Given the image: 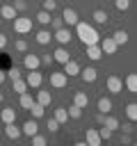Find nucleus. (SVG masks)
Listing matches in <instances>:
<instances>
[{"mask_svg": "<svg viewBox=\"0 0 137 146\" xmlns=\"http://www.w3.org/2000/svg\"><path fill=\"white\" fill-rule=\"evenodd\" d=\"M75 34L82 41V46H91V43H98L100 41V34L96 32V27L89 25V23H84V21H78L75 23Z\"/></svg>", "mask_w": 137, "mask_h": 146, "instance_id": "f257e3e1", "label": "nucleus"}, {"mask_svg": "<svg viewBox=\"0 0 137 146\" xmlns=\"http://www.w3.org/2000/svg\"><path fill=\"white\" fill-rule=\"evenodd\" d=\"M41 82H43V75L39 73V68H32V71L25 75V84H27V89H39Z\"/></svg>", "mask_w": 137, "mask_h": 146, "instance_id": "f03ea898", "label": "nucleus"}, {"mask_svg": "<svg viewBox=\"0 0 137 146\" xmlns=\"http://www.w3.org/2000/svg\"><path fill=\"white\" fill-rule=\"evenodd\" d=\"M66 82H68V75H66L64 71H55V73H50V87H55V89H64Z\"/></svg>", "mask_w": 137, "mask_h": 146, "instance_id": "7ed1b4c3", "label": "nucleus"}, {"mask_svg": "<svg viewBox=\"0 0 137 146\" xmlns=\"http://www.w3.org/2000/svg\"><path fill=\"white\" fill-rule=\"evenodd\" d=\"M105 87H107L110 94H121V91H123V80H121L119 75H110V78L105 80Z\"/></svg>", "mask_w": 137, "mask_h": 146, "instance_id": "20e7f679", "label": "nucleus"}, {"mask_svg": "<svg viewBox=\"0 0 137 146\" xmlns=\"http://www.w3.org/2000/svg\"><path fill=\"white\" fill-rule=\"evenodd\" d=\"M62 21H64V25H75L78 21H80V16H78V11L73 9V7H64L62 9Z\"/></svg>", "mask_w": 137, "mask_h": 146, "instance_id": "39448f33", "label": "nucleus"}, {"mask_svg": "<svg viewBox=\"0 0 137 146\" xmlns=\"http://www.w3.org/2000/svg\"><path fill=\"white\" fill-rule=\"evenodd\" d=\"M32 30V18H14V32H18V34H27Z\"/></svg>", "mask_w": 137, "mask_h": 146, "instance_id": "423d86ee", "label": "nucleus"}, {"mask_svg": "<svg viewBox=\"0 0 137 146\" xmlns=\"http://www.w3.org/2000/svg\"><path fill=\"white\" fill-rule=\"evenodd\" d=\"M98 46H100L103 55H114V52L119 50V46L114 43V39H112V36H105V39H100V41H98Z\"/></svg>", "mask_w": 137, "mask_h": 146, "instance_id": "0eeeda50", "label": "nucleus"}, {"mask_svg": "<svg viewBox=\"0 0 137 146\" xmlns=\"http://www.w3.org/2000/svg\"><path fill=\"white\" fill-rule=\"evenodd\" d=\"M53 39H57V41H59V46H66V43L71 41V30L62 25L59 30H55V36H53Z\"/></svg>", "mask_w": 137, "mask_h": 146, "instance_id": "6e6552de", "label": "nucleus"}, {"mask_svg": "<svg viewBox=\"0 0 137 146\" xmlns=\"http://www.w3.org/2000/svg\"><path fill=\"white\" fill-rule=\"evenodd\" d=\"M84 48H87V57H89L91 62H98V59L103 57V50H100L98 43H91V46H84Z\"/></svg>", "mask_w": 137, "mask_h": 146, "instance_id": "1a4fd4ad", "label": "nucleus"}, {"mask_svg": "<svg viewBox=\"0 0 137 146\" xmlns=\"http://www.w3.org/2000/svg\"><path fill=\"white\" fill-rule=\"evenodd\" d=\"M23 66H25L27 71H32V68H39V66H41V59H39V55H25V57H23Z\"/></svg>", "mask_w": 137, "mask_h": 146, "instance_id": "9d476101", "label": "nucleus"}, {"mask_svg": "<svg viewBox=\"0 0 137 146\" xmlns=\"http://www.w3.org/2000/svg\"><path fill=\"white\" fill-rule=\"evenodd\" d=\"M64 73H66L68 78H73V75H80V64H78L75 59H68V62H64Z\"/></svg>", "mask_w": 137, "mask_h": 146, "instance_id": "9b49d317", "label": "nucleus"}, {"mask_svg": "<svg viewBox=\"0 0 137 146\" xmlns=\"http://www.w3.org/2000/svg\"><path fill=\"white\" fill-rule=\"evenodd\" d=\"M21 132H23V135H27V137H32V135H37V132H39V125H37V119H30V121H25V123H23V128H21Z\"/></svg>", "mask_w": 137, "mask_h": 146, "instance_id": "f8f14e48", "label": "nucleus"}, {"mask_svg": "<svg viewBox=\"0 0 137 146\" xmlns=\"http://www.w3.org/2000/svg\"><path fill=\"white\" fill-rule=\"evenodd\" d=\"M5 135H7L9 139H18L23 132H21V128L16 125V121H11V123H5Z\"/></svg>", "mask_w": 137, "mask_h": 146, "instance_id": "ddd939ff", "label": "nucleus"}, {"mask_svg": "<svg viewBox=\"0 0 137 146\" xmlns=\"http://www.w3.org/2000/svg\"><path fill=\"white\" fill-rule=\"evenodd\" d=\"M71 59V55H68V50L64 48V46H59L55 52H53V62H59V64H64V62H68Z\"/></svg>", "mask_w": 137, "mask_h": 146, "instance_id": "4468645a", "label": "nucleus"}, {"mask_svg": "<svg viewBox=\"0 0 137 146\" xmlns=\"http://www.w3.org/2000/svg\"><path fill=\"white\" fill-rule=\"evenodd\" d=\"M80 75H82V80H84V82H96L98 71H96L94 66H87V68H80Z\"/></svg>", "mask_w": 137, "mask_h": 146, "instance_id": "2eb2a0df", "label": "nucleus"}, {"mask_svg": "<svg viewBox=\"0 0 137 146\" xmlns=\"http://www.w3.org/2000/svg\"><path fill=\"white\" fill-rule=\"evenodd\" d=\"M87 144H89V146H100V144H103L96 128H87Z\"/></svg>", "mask_w": 137, "mask_h": 146, "instance_id": "dca6fc26", "label": "nucleus"}, {"mask_svg": "<svg viewBox=\"0 0 137 146\" xmlns=\"http://www.w3.org/2000/svg\"><path fill=\"white\" fill-rule=\"evenodd\" d=\"M96 107H98V112L110 114V112H112V100H110L107 96H100V98H98V103H96Z\"/></svg>", "mask_w": 137, "mask_h": 146, "instance_id": "f3484780", "label": "nucleus"}, {"mask_svg": "<svg viewBox=\"0 0 137 146\" xmlns=\"http://www.w3.org/2000/svg\"><path fill=\"white\" fill-rule=\"evenodd\" d=\"M73 105H78V107H87L89 105V96L84 94V91H75V96H73Z\"/></svg>", "mask_w": 137, "mask_h": 146, "instance_id": "a211bd4d", "label": "nucleus"}, {"mask_svg": "<svg viewBox=\"0 0 137 146\" xmlns=\"http://www.w3.org/2000/svg\"><path fill=\"white\" fill-rule=\"evenodd\" d=\"M91 18H94V23H98V25H105V23L110 21V16H107L105 9H96V11L91 14Z\"/></svg>", "mask_w": 137, "mask_h": 146, "instance_id": "6ab92c4d", "label": "nucleus"}, {"mask_svg": "<svg viewBox=\"0 0 137 146\" xmlns=\"http://www.w3.org/2000/svg\"><path fill=\"white\" fill-rule=\"evenodd\" d=\"M50 100H53V94H50L48 89H41V91L37 94V103H41L43 107H48V105H50Z\"/></svg>", "mask_w": 137, "mask_h": 146, "instance_id": "aec40b11", "label": "nucleus"}, {"mask_svg": "<svg viewBox=\"0 0 137 146\" xmlns=\"http://www.w3.org/2000/svg\"><path fill=\"white\" fill-rule=\"evenodd\" d=\"M27 110L32 112V119H41V116L46 114V107H43L41 103H37V100H34V103H32V105H30Z\"/></svg>", "mask_w": 137, "mask_h": 146, "instance_id": "412c9836", "label": "nucleus"}, {"mask_svg": "<svg viewBox=\"0 0 137 146\" xmlns=\"http://www.w3.org/2000/svg\"><path fill=\"white\" fill-rule=\"evenodd\" d=\"M0 119H2V123H11V121H16V110H14V107H5V110L0 112Z\"/></svg>", "mask_w": 137, "mask_h": 146, "instance_id": "4be33fe9", "label": "nucleus"}, {"mask_svg": "<svg viewBox=\"0 0 137 146\" xmlns=\"http://www.w3.org/2000/svg\"><path fill=\"white\" fill-rule=\"evenodd\" d=\"M16 14H18V11H16L11 5H2V7H0V16H2V18H7V21H14V18H16Z\"/></svg>", "mask_w": 137, "mask_h": 146, "instance_id": "5701e85b", "label": "nucleus"}, {"mask_svg": "<svg viewBox=\"0 0 137 146\" xmlns=\"http://www.w3.org/2000/svg\"><path fill=\"white\" fill-rule=\"evenodd\" d=\"M112 39H114L116 46H126V43H128V32H126V30H116V32L112 34Z\"/></svg>", "mask_w": 137, "mask_h": 146, "instance_id": "b1692460", "label": "nucleus"}, {"mask_svg": "<svg viewBox=\"0 0 137 146\" xmlns=\"http://www.w3.org/2000/svg\"><path fill=\"white\" fill-rule=\"evenodd\" d=\"M100 125H105V128H110V130L114 132V130H119V125H121V123H119V119H116V116H107V114H105V119H103V123H100Z\"/></svg>", "mask_w": 137, "mask_h": 146, "instance_id": "393cba45", "label": "nucleus"}, {"mask_svg": "<svg viewBox=\"0 0 137 146\" xmlns=\"http://www.w3.org/2000/svg\"><path fill=\"white\" fill-rule=\"evenodd\" d=\"M50 39H53V34H50L48 30H39V32H37V43L46 46V43H50Z\"/></svg>", "mask_w": 137, "mask_h": 146, "instance_id": "a878e982", "label": "nucleus"}, {"mask_svg": "<svg viewBox=\"0 0 137 146\" xmlns=\"http://www.w3.org/2000/svg\"><path fill=\"white\" fill-rule=\"evenodd\" d=\"M18 96H21V98H18V103H21V107H23V110H27V107L34 103V98L30 96V91H23V94H18Z\"/></svg>", "mask_w": 137, "mask_h": 146, "instance_id": "bb28decb", "label": "nucleus"}, {"mask_svg": "<svg viewBox=\"0 0 137 146\" xmlns=\"http://www.w3.org/2000/svg\"><path fill=\"white\" fill-rule=\"evenodd\" d=\"M53 119H55V121H57L59 125H62V123H66V121H68V114H66V107H57V110H55V116H53Z\"/></svg>", "mask_w": 137, "mask_h": 146, "instance_id": "cd10ccee", "label": "nucleus"}, {"mask_svg": "<svg viewBox=\"0 0 137 146\" xmlns=\"http://www.w3.org/2000/svg\"><path fill=\"white\" fill-rule=\"evenodd\" d=\"M126 89L132 91V94L137 91V75H135V73H130V75L126 78Z\"/></svg>", "mask_w": 137, "mask_h": 146, "instance_id": "c85d7f7f", "label": "nucleus"}, {"mask_svg": "<svg viewBox=\"0 0 137 146\" xmlns=\"http://www.w3.org/2000/svg\"><path fill=\"white\" fill-rule=\"evenodd\" d=\"M11 82H14V91H16V94L27 91V84H25V80H23V78H16V80H11Z\"/></svg>", "mask_w": 137, "mask_h": 146, "instance_id": "c756f323", "label": "nucleus"}, {"mask_svg": "<svg viewBox=\"0 0 137 146\" xmlns=\"http://www.w3.org/2000/svg\"><path fill=\"white\" fill-rule=\"evenodd\" d=\"M50 18H53V16H50V11H46V9H41V11L37 14V21H39L41 25H48V23H50Z\"/></svg>", "mask_w": 137, "mask_h": 146, "instance_id": "7c9ffc66", "label": "nucleus"}, {"mask_svg": "<svg viewBox=\"0 0 137 146\" xmlns=\"http://www.w3.org/2000/svg\"><path fill=\"white\" fill-rule=\"evenodd\" d=\"M126 116H128L130 121L137 119V105H135V103H128V105H126Z\"/></svg>", "mask_w": 137, "mask_h": 146, "instance_id": "2f4dec72", "label": "nucleus"}, {"mask_svg": "<svg viewBox=\"0 0 137 146\" xmlns=\"http://www.w3.org/2000/svg\"><path fill=\"white\" fill-rule=\"evenodd\" d=\"M66 114H68V119H80V116H82V107H78V105H71V107L66 110Z\"/></svg>", "mask_w": 137, "mask_h": 146, "instance_id": "473e14b6", "label": "nucleus"}, {"mask_svg": "<svg viewBox=\"0 0 137 146\" xmlns=\"http://www.w3.org/2000/svg\"><path fill=\"white\" fill-rule=\"evenodd\" d=\"M98 135H100V141H110V139H112V130L105 128V125L98 128Z\"/></svg>", "mask_w": 137, "mask_h": 146, "instance_id": "72a5a7b5", "label": "nucleus"}, {"mask_svg": "<svg viewBox=\"0 0 137 146\" xmlns=\"http://www.w3.org/2000/svg\"><path fill=\"white\" fill-rule=\"evenodd\" d=\"M32 146H46V137L43 135H32Z\"/></svg>", "mask_w": 137, "mask_h": 146, "instance_id": "f704fd0d", "label": "nucleus"}, {"mask_svg": "<svg viewBox=\"0 0 137 146\" xmlns=\"http://www.w3.org/2000/svg\"><path fill=\"white\" fill-rule=\"evenodd\" d=\"M14 48H16L18 52H25V50H27V41H25V39H16V43H14Z\"/></svg>", "mask_w": 137, "mask_h": 146, "instance_id": "c9c22d12", "label": "nucleus"}, {"mask_svg": "<svg viewBox=\"0 0 137 146\" xmlns=\"http://www.w3.org/2000/svg\"><path fill=\"white\" fill-rule=\"evenodd\" d=\"M21 75H23V73H21V68H18V66H14V68H9V71H7V78H9V80H16V78H21Z\"/></svg>", "mask_w": 137, "mask_h": 146, "instance_id": "e433bc0d", "label": "nucleus"}, {"mask_svg": "<svg viewBox=\"0 0 137 146\" xmlns=\"http://www.w3.org/2000/svg\"><path fill=\"white\" fill-rule=\"evenodd\" d=\"M114 7H116L119 11H126V9L130 7V0H114Z\"/></svg>", "mask_w": 137, "mask_h": 146, "instance_id": "4c0bfd02", "label": "nucleus"}, {"mask_svg": "<svg viewBox=\"0 0 137 146\" xmlns=\"http://www.w3.org/2000/svg\"><path fill=\"white\" fill-rule=\"evenodd\" d=\"M43 9H46V11H50V14H53V11H55V9H57V2H55V0H43Z\"/></svg>", "mask_w": 137, "mask_h": 146, "instance_id": "58836bf2", "label": "nucleus"}, {"mask_svg": "<svg viewBox=\"0 0 137 146\" xmlns=\"http://www.w3.org/2000/svg\"><path fill=\"white\" fill-rule=\"evenodd\" d=\"M11 7H14L16 11H23V9L27 7V2H25V0H14V5H11Z\"/></svg>", "mask_w": 137, "mask_h": 146, "instance_id": "ea45409f", "label": "nucleus"}, {"mask_svg": "<svg viewBox=\"0 0 137 146\" xmlns=\"http://www.w3.org/2000/svg\"><path fill=\"white\" fill-rule=\"evenodd\" d=\"M48 25H53V30H59V27L64 25V21H62V18H50V23H48Z\"/></svg>", "mask_w": 137, "mask_h": 146, "instance_id": "a19ab883", "label": "nucleus"}, {"mask_svg": "<svg viewBox=\"0 0 137 146\" xmlns=\"http://www.w3.org/2000/svg\"><path fill=\"white\" fill-rule=\"evenodd\" d=\"M48 130H50V132H57V130H59V123H57L55 119H48Z\"/></svg>", "mask_w": 137, "mask_h": 146, "instance_id": "79ce46f5", "label": "nucleus"}, {"mask_svg": "<svg viewBox=\"0 0 137 146\" xmlns=\"http://www.w3.org/2000/svg\"><path fill=\"white\" fill-rule=\"evenodd\" d=\"M39 59H41V64H46V66H50V64H53V55H41Z\"/></svg>", "mask_w": 137, "mask_h": 146, "instance_id": "37998d69", "label": "nucleus"}, {"mask_svg": "<svg viewBox=\"0 0 137 146\" xmlns=\"http://www.w3.org/2000/svg\"><path fill=\"white\" fill-rule=\"evenodd\" d=\"M121 144H123V146H128V144H132V137H130V135L126 132V135L121 137Z\"/></svg>", "mask_w": 137, "mask_h": 146, "instance_id": "c03bdc74", "label": "nucleus"}, {"mask_svg": "<svg viewBox=\"0 0 137 146\" xmlns=\"http://www.w3.org/2000/svg\"><path fill=\"white\" fill-rule=\"evenodd\" d=\"M119 128H121V125H119ZM121 130H123V132H128V135H130V132H132V130H135V128H132V123H123V128H121Z\"/></svg>", "mask_w": 137, "mask_h": 146, "instance_id": "a18cd8bd", "label": "nucleus"}, {"mask_svg": "<svg viewBox=\"0 0 137 146\" xmlns=\"http://www.w3.org/2000/svg\"><path fill=\"white\" fill-rule=\"evenodd\" d=\"M2 48H7V36L0 32V50H2Z\"/></svg>", "mask_w": 137, "mask_h": 146, "instance_id": "49530a36", "label": "nucleus"}, {"mask_svg": "<svg viewBox=\"0 0 137 146\" xmlns=\"http://www.w3.org/2000/svg\"><path fill=\"white\" fill-rule=\"evenodd\" d=\"M103 119H105V114H103V112H98V114H96V123H103Z\"/></svg>", "mask_w": 137, "mask_h": 146, "instance_id": "de8ad7c7", "label": "nucleus"}, {"mask_svg": "<svg viewBox=\"0 0 137 146\" xmlns=\"http://www.w3.org/2000/svg\"><path fill=\"white\" fill-rule=\"evenodd\" d=\"M5 80H7V71H0V84H2Z\"/></svg>", "mask_w": 137, "mask_h": 146, "instance_id": "09e8293b", "label": "nucleus"}, {"mask_svg": "<svg viewBox=\"0 0 137 146\" xmlns=\"http://www.w3.org/2000/svg\"><path fill=\"white\" fill-rule=\"evenodd\" d=\"M0 103H2V91H0Z\"/></svg>", "mask_w": 137, "mask_h": 146, "instance_id": "8fccbe9b", "label": "nucleus"}]
</instances>
